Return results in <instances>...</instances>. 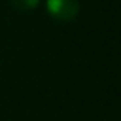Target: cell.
<instances>
[{"label": "cell", "instance_id": "cell-1", "mask_svg": "<svg viewBox=\"0 0 121 121\" xmlns=\"http://www.w3.org/2000/svg\"><path fill=\"white\" fill-rule=\"evenodd\" d=\"M48 6H49V11L60 18H69L77 11L75 0H49Z\"/></svg>", "mask_w": 121, "mask_h": 121}, {"label": "cell", "instance_id": "cell-2", "mask_svg": "<svg viewBox=\"0 0 121 121\" xmlns=\"http://www.w3.org/2000/svg\"><path fill=\"white\" fill-rule=\"evenodd\" d=\"M15 2H17V0H15ZM20 5L18 6H22V8H29V6H32V5H35V2L37 0H20Z\"/></svg>", "mask_w": 121, "mask_h": 121}]
</instances>
